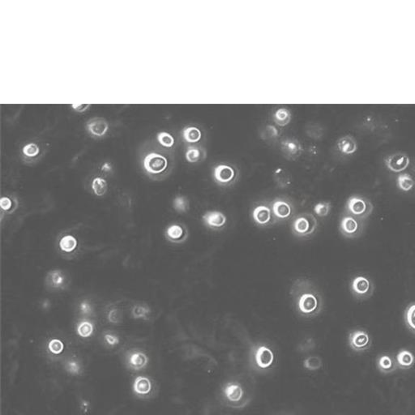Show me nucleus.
Here are the masks:
<instances>
[{
	"instance_id": "nucleus-1",
	"label": "nucleus",
	"mask_w": 415,
	"mask_h": 415,
	"mask_svg": "<svg viewBox=\"0 0 415 415\" xmlns=\"http://www.w3.org/2000/svg\"><path fill=\"white\" fill-rule=\"evenodd\" d=\"M290 295L295 310L303 317H316L324 308L322 295L310 280L297 279L291 286Z\"/></svg>"
},
{
	"instance_id": "nucleus-2",
	"label": "nucleus",
	"mask_w": 415,
	"mask_h": 415,
	"mask_svg": "<svg viewBox=\"0 0 415 415\" xmlns=\"http://www.w3.org/2000/svg\"><path fill=\"white\" fill-rule=\"evenodd\" d=\"M225 404L231 409H244L250 403V397L241 383L237 381L225 383L221 389Z\"/></svg>"
},
{
	"instance_id": "nucleus-3",
	"label": "nucleus",
	"mask_w": 415,
	"mask_h": 415,
	"mask_svg": "<svg viewBox=\"0 0 415 415\" xmlns=\"http://www.w3.org/2000/svg\"><path fill=\"white\" fill-rule=\"evenodd\" d=\"M275 353L266 344L257 343L250 349V362L257 371H269L275 362Z\"/></svg>"
},
{
	"instance_id": "nucleus-4",
	"label": "nucleus",
	"mask_w": 415,
	"mask_h": 415,
	"mask_svg": "<svg viewBox=\"0 0 415 415\" xmlns=\"http://www.w3.org/2000/svg\"><path fill=\"white\" fill-rule=\"evenodd\" d=\"M317 219L311 213H302L294 217L291 223L293 235L298 238L311 237L317 231Z\"/></svg>"
},
{
	"instance_id": "nucleus-5",
	"label": "nucleus",
	"mask_w": 415,
	"mask_h": 415,
	"mask_svg": "<svg viewBox=\"0 0 415 415\" xmlns=\"http://www.w3.org/2000/svg\"><path fill=\"white\" fill-rule=\"evenodd\" d=\"M345 214L365 221L371 216L374 206L370 199L362 195H352L345 203Z\"/></svg>"
},
{
	"instance_id": "nucleus-6",
	"label": "nucleus",
	"mask_w": 415,
	"mask_h": 415,
	"mask_svg": "<svg viewBox=\"0 0 415 415\" xmlns=\"http://www.w3.org/2000/svg\"><path fill=\"white\" fill-rule=\"evenodd\" d=\"M240 172L235 165L229 163H219L213 169V178L222 187H229L237 182Z\"/></svg>"
},
{
	"instance_id": "nucleus-7",
	"label": "nucleus",
	"mask_w": 415,
	"mask_h": 415,
	"mask_svg": "<svg viewBox=\"0 0 415 415\" xmlns=\"http://www.w3.org/2000/svg\"><path fill=\"white\" fill-rule=\"evenodd\" d=\"M251 214L252 221L257 227L261 228L271 227L277 223V221L273 216L270 202H257L252 208Z\"/></svg>"
},
{
	"instance_id": "nucleus-8",
	"label": "nucleus",
	"mask_w": 415,
	"mask_h": 415,
	"mask_svg": "<svg viewBox=\"0 0 415 415\" xmlns=\"http://www.w3.org/2000/svg\"><path fill=\"white\" fill-rule=\"evenodd\" d=\"M270 205L277 223H284L295 215V204L287 197H276L270 202Z\"/></svg>"
},
{
	"instance_id": "nucleus-9",
	"label": "nucleus",
	"mask_w": 415,
	"mask_h": 415,
	"mask_svg": "<svg viewBox=\"0 0 415 415\" xmlns=\"http://www.w3.org/2000/svg\"><path fill=\"white\" fill-rule=\"evenodd\" d=\"M364 230V221L356 219L344 213L339 225V231L344 237L355 239L362 235Z\"/></svg>"
},
{
	"instance_id": "nucleus-10",
	"label": "nucleus",
	"mask_w": 415,
	"mask_h": 415,
	"mask_svg": "<svg viewBox=\"0 0 415 415\" xmlns=\"http://www.w3.org/2000/svg\"><path fill=\"white\" fill-rule=\"evenodd\" d=\"M143 165L147 174L156 177L166 173L169 167V162L167 158L163 155L151 153L144 157Z\"/></svg>"
},
{
	"instance_id": "nucleus-11",
	"label": "nucleus",
	"mask_w": 415,
	"mask_h": 415,
	"mask_svg": "<svg viewBox=\"0 0 415 415\" xmlns=\"http://www.w3.org/2000/svg\"><path fill=\"white\" fill-rule=\"evenodd\" d=\"M350 290L356 299L364 300L373 295L374 285L371 280L365 276H357L352 280Z\"/></svg>"
},
{
	"instance_id": "nucleus-12",
	"label": "nucleus",
	"mask_w": 415,
	"mask_h": 415,
	"mask_svg": "<svg viewBox=\"0 0 415 415\" xmlns=\"http://www.w3.org/2000/svg\"><path fill=\"white\" fill-rule=\"evenodd\" d=\"M348 343L353 351L362 353L371 348V339L366 331L354 330L349 334Z\"/></svg>"
},
{
	"instance_id": "nucleus-13",
	"label": "nucleus",
	"mask_w": 415,
	"mask_h": 415,
	"mask_svg": "<svg viewBox=\"0 0 415 415\" xmlns=\"http://www.w3.org/2000/svg\"><path fill=\"white\" fill-rule=\"evenodd\" d=\"M188 230L182 223H172L166 227L165 237L172 244H183L188 239Z\"/></svg>"
},
{
	"instance_id": "nucleus-14",
	"label": "nucleus",
	"mask_w": 415,
	"mask_h": 415,
	"mask_svg": "<svg viewBox=\"0 0 415 415\" xmlns=\"http://www.w3.org/2000/svg\"><path fill=\"white\" fill-rule=\"evenodd\" d=\"M202 221L206 227L212 231L224 229L227 223V218L223 212L213 210L208 211L202 216Z\"/></svg>"
},
{
	"instance_id": "nucleus-15",
	"label": "nucleus",
	"mask_w": 415,
	"mask_h": 415,
	"mask_svg": "<svg viewBox=\"0 0 415 415\" xmlns=\"http://www.w3.org/2000/svg\"><path fill=\"white\" fill-rule=\"evenodd\" d=\"M384 164L391 171L399 173L409 166V157L404 153H393L384 158Z\"/></svg>"
},
{
	"instance_id": "nucleus-16",
	"label": "nucleus",
	"mask_w": 415,
	"mask_h": 415,
	"mask_svg": "<svg viewBox=\"0 0 415 415\" xmlns=\"http://www.w3.org/2000/svg\"><path fill=\"white\" fill-rule=\"evenodd\" d=\"M153 390V383L149 378L146 376L136 377L132 384L133 393L139 398H146L151 395Z\"/></svg>"
},
{
	"instance_id": "nucleus-17",
	"label": "nucleus",
	"mask_w": 415,
	"mask_h": 415,
	"mask_svg": "<svg viewBox=\"0 0 415 415\" xmlns=\"http://www.w3.org/2000/svg\"><path fill=\"white\" fill-rule=\"evenodd\" d=\"M148 358L146 354L141 351L130 352L127 357V366L133 371H140L146 367Z\"/></svg>"
},
{
	"instance_id": "nucleus-18",
	"label": "nucleus",
	"mask_w": 415,
	"mask_h": 415,
	"mask_svg": "<svg viewBox=\"0 0 415 415\" xmlns=\"http://www.w3.org/2000/svg\"><path fill=\"white\" fill-rule=\"evenodd\" d=\"M376 366L383 374H391L398 369L396 358L387 354H381L377 358Z\"/></svg>"
},
{
	"instance_id": "nucleus-19",
	"label": "nucleus",
	"mask_w": 415,
	"mask_h": 415,
	"mask_svg": "<svg viewBox=\"0 0 415 415\" xmlns=\"http://www.w3.org/2000/svg\"><path fill=\"white\" fill-rule=\"evenodd\" d=\"M396 361L397 363L398 369L403 370V371H408L410 370L415 364V357L414 354L409 350H400V351L396 354Z\"/></svg>"
},
{
	"instance_id": "nucleus-20",
	"label": "nucleus",
	"mask_w": 415,
	"mask_h": 415,
	"mask_svg": "<svg viewBox=\"0 0 415 415\" xmlns=\"http://www.w3.org/2000/svg\"><path fill=\"white\" fill-rule=\"evenodd\" d=\"M87 129L89 133L94 136H103L108 130V123L102 118H94L87 123Z\"/></svg>"
},
{
	"instance_id": "nucleus-21",
	"label": "nucleus",
	"mask_w": 415,
	"mask_h": 415,
	"mask_svg": "<svg viewBox=\"0 0 415 415\" xmlns=\"http://www.w3.org/2000/svg\"><path fill=\"white\" fill-rule=\"evenodd\" d=\"M282 149L289 158L299 157L302 152V145L295 139H286L282 141Z\"/></svg>"
},
{
	"instance_id": "nucleus-22",
	"label": "nucleus",
	"mask_w": 415,
	"mask_h": 415,
	"mask_svg": "<svg viewBox=\"0 0 415 415\" xmlns=\"http://www.w3.org/2000/svg\"><path fill=\"white\" fill-rule=\"evenodd\" d=\"M78 248V240L70 234L64 235L59 240V248L64 254H72Z\"/></svg>"
},
{
	"instance_id": "nucleus-23",
	"label": "nucleus",
	"mask_w": 415,
	"mask_h": 415,
	"mask_svg": "<svg viewBox=\"0 0 415 415\" xmlns=\"http://www.w3.org/2000/svg\"><path fill=\"white\" fill-rule=\"evenodd\" d=\"M47 283L54 289H64L66 285V277L60 269H54L47 274Z\"/></svg>"
},
{
	"instance_id": "nucleus-24",
	"label": "nucleus",
	"mask_w": 415,
	"mask_h": 415,
	"mask_svg": "<svg viewBox=\"0 0 415 415\" xmlns=\"http://www.w3.org/2000/svg\"><path fill=\"white\" fill-rule=\"evenodd\" d=\"M337 148L341 153L350 155L355 153L358 145L354 138L350 136H345L337 140Z\"/></svg>"
},
{
	"instance_id": "nucleus-25",
	"label": "nucleus",
	"mask_w": 415,
	"mask_h": 415,
	"mask_svg": "<svg viewBox=\"0 0 415 415\" xmlns=\"http://www.w3.org/2000/svg\"><path fill=\"white\" fill-rule=\"evenodd\" d=\"M273 179L280 188H287L291 184V175L286 169L278 168L273 172Z\"/></svg>"
},
{
	"instance_id": "nucleus-26",
	"label": "nucleus",
	"mask_w": 415,
	"mask_h": 415,
	"mask_svg": "<svg viewBox=\"0 0 415 415\" xmlns=\"http://www.w3.org/2000/svg\"><path fill=\"white\" fill-rule=\"evenodd\" d=\"M182 138L187 143H198L201 140L202 131L195 126H188L183 128L182 131Z\"/></svg>"
},
{
	"instance_id": "nucleus-27",
	"label": "nucleus",
	"mask_w": 415,
	"mask_h": 415,
	"mask_svg": "<svg viewBox=\"0 0 415 415\" xmlns=\"http://www.w3.org/2000/svg\"><path fill=\"white\" fill-rule=\"evenodd\" d=\"M94 333V324L87 320L79 321L77 325V333L82 338H89Z\"/></svg>"
},
{
	"instance_id": "nucleus-28",
	"label": "nucleus",
	"mask_w": 415,
	"mask_h": 415,
	"mask_svg": "<svg viewBox=\"0 0 415 415\" xmlns=\"http://www.w3.org/2000/svg\"><path fill=\"white\" fill-rule=\"evenodd\" d=\"M273 118L278 125L285 127L288 125L291 120V113L288 109L279 108L274 112Z\"/></svg>"
},
{
	"instance_id": "nucleus-29",
	"label": "nucleus",
	"mask_w": 415,
	"mask_h": 415,
	"mask_svg": "<svg viewBox=\"0 0 415 415\" xmlns=\"http://www.w3.org/2000/svg\"><path fill=\"white\" fill-rule=\"evenodd\" d=\"M404 320L409 332L415 335V302L406 307L404 311Z\"/></svg>"
},
{
	"instance_id": "nucleus-30",
	"label": "nucleus",
	"mask_w": 415,
	"mask_h": 415,
	"mask_svg": "<svg viewBox=\"0 0 415 415\" xmlns=\"http://www.w3.org/2000/svg\"><path fill=\"white\" fill-rule=\"evenodd\" d=\"M173 209L178 214H186L190 209L189 200L184 195H178L174 197L172 203Z\"/></svg>"
},
{
	"instance_id": "nucleus-31",
	"label": "nucleus",
	"mask_w": 415,
	"mask_h": 415,
	"mask_svg": "<svg viewBox=\"0 0 415 415\" xmlns=\"http://www.w3.org/2000/svg\"><path fill=\"white\" fill-rule=\"evenodd\" d=\"M204 157L205 156H204L203 153H202V151L199 149V147L189 146L188 148H186L185 157H186V161L190 162V163H197V162L202 161Z\"/></svg>"
},
{
	"instance_id": "nucleus-32",
	"label": "nucleus",
	"mask_w": 415,
	"mask_h": 415,
	"mask_svg": "<svg viewBox=\"0 0 415 415\" xmlns=\"http://www.w3.org/2000/svg\"><path fill=\"white\" fill-rule=\"evenodd\" d=\"M91 186L93 193L98 196H103L108 189V185H107L106 179L101 177H96L95 178H93Z\"/></svg>"
},
{
	"instance_id": "nucleus-33",
	"label": "nucleus",
	"mask_w": 415,
	"mask_h": 415,
	"mask_svg": "<svg viewBox=\"0 0 415 415\" xmlns=\"http://www.w3.org/2000/svg\"><path fill=\"white\" fill-rule=\"evenodd\" d=\"M303 366L307 371H316L322 367L323 361L319 356H310L304 359Z\"/></svg>"
},
{
	"instance_id": "nucleus-34",
	"label": "nucleus",
	"mask_w": 415,
	"mask_h": 415,
	"mask_svg": "<svg viewBox=\"0 0 415 415\" xmlns=\"http://www.w3.org/2000/svg\"><path fill=\"white\" fill-rule=\"evenodd\" d=\"M396 182H397V186L403 191H410L414 186V181L413 178L408 174H399Z\"/></svg>"
},
{
	"instance_id": "nucleus-35",
	"label": "nucleus",
	"mask_w": 415,
	"mask_h": 415,
	"mask_svg": "<svg viewBox=\"0 0 415 415\" xmlns=\"http://www.w3.org/2000/svg\"><path fill=\"white\" fill-rule=\"evenodd\" d=\"M0 207L3 212L13 214L18 207V202L17 199H12L10 197L3 196L0 199Z\"/></svg>"
},
{
	"instance_id": "nucleus-36",
	"label": "nucleus",
	"mask_w": 415,
	"mask_h": 415,
	"mask_svg": "<svg viewBox=\"0 0 415 415\" xmlns=\"http://www.w3.org/2000/svg\"><path fill=\"white\" fill-rule=\"evenodd\" d=\"M150 313V309L149 307L145 305L134 306L133 308L131 310V316L134 319H143V320H147V318L149 316Z\"/></svg>"
},
{
	"instance_id": "nucleus-37",
	"label": "nucleus",
	"mask_w": 415,
	"mask_h": 415,
	"mask_svg": "<svg viewBox=\"0 0 415 415\" xmlns=\"http://www.w3.org/2000/svg\"><path fill=\"white\" fill-rule=\"evenodd\" d=\"M332 205L329 202H319L314 206V213L320 218H326L330 214Z\"/></svg>"
},
{
	"instance_id": "nucleus-38",
	"label": "nucleus",
	"mask_w": 415,
	"mask_h": 415,
	"mask_svg": "<svg viewBox=\"0 0 415 415\" xmlns=\"http://www.w3.org/2000/svg\"><path fill=\"white\" fill-rule=\"evenodd\" d=\"M48 350L54 355H59L64 350V344L61 340L58 338L51 339L47 345Z\"/></svg>"
},
{
	"instance_id": "nucleus-39",
	"label": "nucleus",
	"mask_w": 415,
	"mask_h": 415,
	"mask_svg": "<svg viewBox=\"0 0 415 415\" xmlns=\"http://www.w3.org/2000/svg\"><path fill=\"white\" fill-rule=\"evenodd\" d=\"M157 138L160 144L165 148H171L174 144V136L166 131H160L157 133Z\"/></svg>"
},
{
	"instance_id": "nucleus-40",
	"label": "nucleus",
	"mask_w": 415,
	"mask_h": 415,
	"mask_svg": "<svg viewBox=\"0 0 415 415\" xmlns=\"http://www.w3.org/2000/svg\"><path fill=\"white\" fill-rule=\"evenodd\" d=\"M22 153L27 157H35L40 153V148L35 143H29L22 148Z\"/></svg>"
},
{
	"instance_id": "nucleus-41",
	"label": "nucleus",
	"mask_w": 415,
	"mask_h": 415,
	"mask_svg": "<svg viewBox=\"0 0 415 415\" xmlns=\"http://www.w3.org/2000/svg\"><path fill=\"white\" fill-rule=\"evenodd\" d=\"M316 346V343L312 338H307L304 341H302V343L299 344L298 346V350L301 353H307V352L311 351Z\"/></svg>"
},
{
	"instance_id": "nucleus-42",
	"label": "nucleus",
	"mask_w": 415,
	"mask_h": 415,
	"mask_svg": "<svg viewBox=\"0 0 415 415\" xmlns=\"http://www.w3.org/2000/svg\"><path fill=\"white\" fill-rule=\"evenodd\" d=\"M66 370L72 375H80L81 372V366L77 361L69 360L66 363Z\"/></svg>"
},
{
	"instance_id": "nucleus-43",
	"label": "nucleus",
	"mask_w": 415,
	"mask_h": 415,
	"mask_svg": "<svg viewBox=\"0 0 415 415\" xmlns=\"http://www.w3.org/2000/svg\"><path fill=\"white\" fill-rule=\"evenodd\" d=\"M107 318H108L109 322L115 324H119L122 320V314L118 308H112L109 311Z\"/></svg>"
},
{
	"instance_id": "nucleus-44",
	"label": "nucleus",
	"mask_w": 415,
	"mask_h": 415,
	"mask_svg": "<svg viewBox=\"0 0 415 415\" xmlns=\"http://www.w3.org/2000/svg\"><path fill=\"white\" fill-rule=\"evenodd\" d=\"M104 339L107 345H110L111 347L115 346L119 343V337L117 335L113 334V333H106L104 335Z\"/></svg>"
},
{
	"instance_id": "nucleus-45",
	"label": "nucleus",
	"mask_w": 415,
	"mask_h": 415,
	"mask_svg": "<svg viewBox=\"0 0 415 415\" xmlns=\"http://www.w3.org/2000/svg\"><path fill=\"white\" fill-rule=\"evenodd\" d=\"M80 311L85 315H90L93 313V307L89 301L84 300L80 303Z\"/></svg>"
},
{
	"instance_id": "nucleus-46",
	"label": "nucleus",
	"mask_w": 415,
	"mask_h": 415,
	"mask_svg": "<svg viewBox=\"0 0 415 415\" xmlns=\"http://www.w3.org/2000/svg\"><path fill=\"white\" fill-rule=\"evenodd\" d=\"M265 133L268 139H273L278 136V129L273 125H269L265 127Z\"/></svg>"
},
{
	"instance_id": "nucleus-47",
	"label": "nucleus",
	"mask_w": 415,
	"mask_h": 415,
	"mask_svg": "<svg viewBox=\"0 0 415 415\" xmlns=\"http://www.w3.org/2000/svg\"><path fill=\"white\" fill-rule=\"evenodd\" d=\"M72 107L75 110L79 111V112H83V111L86 110V109H87L88 107H89V104H80V105L73 104V105H72Z\"/></svg>"
},
{
	"instance_id": "nucleus-48",
	"label": "nucleus",
	"mask_w": 415,
	"mask_h": 415,
	"mask_svg": "<svg viewBox=\"0 0 415 415\" xmlns=\"http://www.w3.org/2000/svg\"><path fill=\"white\" fill-rule=\"evenodd\" d=\"M102 171L104 172L110 171V170H111V165H110V163H108V162H106V163H105L103 165H102Z\"/></svg>"
},
{
	"instance_id": "nucleus-49",
	"label": "nucleus",
	"mask_w": 415,
	"mask_h": 415,
	"mask_svg": "<svg viewBox=\"0 0 415 415\" xmlns=\"http://www.w3.org/2000/svg\"><path fill=\"white\" fill-rule=\"evenodd\" d=\"M286 415H292V414H286Z\"/></svg>"
},
{
	"instance_id": "nucleus-50",
	"label": "nucleus",
	"mask_w": 415,
	"mask_h": 415,
	"mask_svg": "<svg viewBox=\"0 0 415 415\" xmlns=\"http://www.w3.org/2000/svg\"><path fill=\"white\" fill-rule=\"evenodd\" d=\"M414 171H415V166H414Z\"/></svg>"
}]
</instances>
